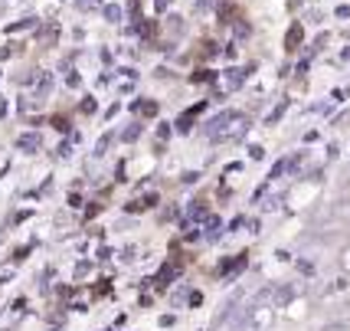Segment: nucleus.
Returning <instances> with one entry per match:
<instances>
[{
  "label": "nucleus",
  "instance_id": "nucleus-1",
  "mask_svg": "<svg viewBox=\"0 0 350 331\" xmlns=\"http://www.w3.org/2000/svg\"><path fill=\"white\" fill-rule=\"evenodd\" d=\"M249 128H252V125H249V119H245V115H232V119H229L226 125H223V128H219V132H216V135L210 138V141H213V145H229V141H243V138L249 135Z\"/></svg>",
  "mask_w": 350,
  "mask_h": 331
},
{
  "label": "nucleus",
  "instance_id": "nucleus-2",
  "mask_svg": "<svg viewBox=\"0 0 350 331\" xmlns=\"http://www.w3.org/2000/svg\"><path fill=\"white\" fill-rule=\"evenodd\" d=\"M33 89H36V95L43 99V95H49V89H53V73H46V69H36V73L27 79Z\"/></svg>",
  "mask_w": 350,
  "mask_h": 331
},
{
  "label": "nucleus",
  "instance_id": "nucleus-3",
  "mask_svg": "<svg viewBox=\"0 0 350 331\" xmlns=\"http://www.w3.org/2000/svg\"><path fill=\"white\" fill-rule=\"evenodd\" d=\"M344 292H347V279L340 275V279H331L327 286L321 289V292H318V299H321V305H327V302L334 299V295H344Z\"/></svg>",
  "mask_w": 350,
  "mask_h": 331
},
{
  "label": "nucleus",
  "instance_id": "nucleus-4",
  "mask_svg": "<svg viewBox=\"0 0 350 331\" xmlns=\"http://www.w3.org/2000/svg\"><path fill=\"white\" fill-rule=\"evenodd\" d=\"M16 148L27 151V154H36V151L43 148V138H40V132H27V135L16 138Z\"/></svg>",
  "mask_w": 350,
  "mask_h": 331
},
{
  "label": "nucleus",
  "instance_id": "nucleus-5",
  "mask_svg": "<svg viewBox=\"0 0 350 331\" xmlns=\"http://www.w3.org/2000/svg\"><path fill=\"white\" fill-rule=\"evenodd\" d=\"M200 112H203V106H193L190 112H187V115H183V119H177V128H180V132H190V121L197 119Z\"/></svg>",
  "mask_w": 350,
  "mask_h": 331
},
{
  "label": "nucleus",
  "instance_id": "nucleus-6",
  "mask_svg": "<svg viewBox=\"0 0 350 331\" xmlns=\"http://www.w3.org/2000/svg\"><path fill=\"white\" fill-rule=\"evenodd\" d=\"M226 82H229V89H239L245 82V69H229L226 73Z\"/></svg>",
  "mask_w": 350,
  "mask_h": 331
},
{
  "label": "nucleus",
  "instance_id": "nucleus-7",
  "mask_svg": "<svg viewBox=\"0 0 350 331\" xmlns=\"http://www.w3.org/2000/svg\"><path fill=\"white\" fill-rule=\"evenodd\" d=\"M298 43H301V27L295 23L288 30V40H285V49H298Z\"/></svg>",
  "mask_w": 350,
  "mask_h": 331
},
{
  "label": "nucleus",
  "instance_id": "nucleus-8",
  "mask_svg": "<svg viewBox=\"0 0 350 331\" xmlns=\"http://www.w3.org/2000/svg\"><path fill=\"white\" fill-rule=\"evenodd\" d=\"M102 14H105L108 23H118V20H122V7H118V3H105V10H102Z\"/></svg>",
  "mask_w": 350,
  "mask_h": 331
},
{
  "label": "nucleus",
  "instance_id": "nucleus-9",
  "mask_svg": "<svg viewBox=\"0 0 350 331\" xmlns=\"http://www.w3.org/2000/svg\"><path fill=\"white\" fill-rule=\"evenodd\" d=\"M337 266H340V272H344V275H350V246H344V249H340V256H337Z\"/></svg>",
  "mask_w": 350,
  "mask_h": 331
},
{
  "label": "nucleus",
  "instance_id": "nucleus-10",
  "mask_svg": "<svg viewBox=\"0 0 350 331\" xmlns=\"http://www.w3.org/2000/svg\"><path fill=\"white\" fill-rule=\"evenodd\" d=\"M285 108H288V102H282V106H275V108H272V115L265 119V125H275V121H278V119H282V115H285Z\"/></svg>",
  "mask_w": 350,
  "mask_h": 331
},
{
  "label": "nucleus",
  "instance_id": "nucleus-11",
  "mask_svg": "<svg viewBox=\"0 0 350 331\" xmlns=\"http://www.w3.org/2000/svg\"><path fill=\"white\" fill-rule=\"evenodd\" d=\"M137 135H141V125H131L122 132V141H137Z\"/></svg>",
  "mask_w": 350,
  "mask_h": 331
},
{
  "label": "nucleus",
  "instance_id": "nucleus-12",
  "mask_svg": "<svg viewBox=\"0 0 350 331\" xmlns=\"http://www.w3.org/2000/svg\"><path fill=\"white\" fill-rule=\"evenodd\" d=\"M20 3H23V0H0V16L10 14V10H14V7H20Z\"/></svg>",
  "mask_w": 350,
  "mask_h": 331
},
{
  "label": "nucleus",
  "instance_id": "nucleus-13",
  "mask_svg": "<svg viewBox=\"0 0 350 331\" xmlns=\"http://www.w3.org/2000/svg\"><path fill=\"white\" fill-rule=\"evenodd\" d=\"M249 158H252V161H262V158H265V148H262V145H252V148H249Z\"/></svg>",
  "mask_w": 350,
  "mask_h": 331
},
{
  "label": "nucleus",
  "instance_id": "nucleus-14",
  "mask_svg": "<svg viewBox=\"0 0 350 331\" xmlns=\"http://www.w3.org/2000/svg\"><path fill=\"white\" fill-rule=\"evenodd\" d=\"M108 145H111V135L98 138V145H95V151H98V154H105V151H108Z\"/></svg>",
  "mask_w": 350,
  "mask_h": 331
},
{
  "label": "nucleus",
  "instance_id": "nucleus-15",
  "mask_svg": "<svg viewBox=\"0 0 350 331\" xmlns=\"http://www.w3.org/2000/svg\"><path fill=\"white\" fill-rule=\"evenodd\" d=\"M334 125H337V128H347V125H350V112H344L340 119H334Z\"/></svg>",
  "mask_w": 350,
  "mask_h": 331
},
{
  "label": "nucleus",
  "instance_id": "nucleus-16",
  "mask_svg": "<svg viewBox=\"0 0 350 331\" xmlns=\"http://www.w3.org/2000/svg\"><path fill=\"white\" fill-rule=\"evenodd\" d=\"M340 56H344V60H350V46H347V49H344V53H340Z\"/></svg>",
  "mask_w": 350,
  "mask_h": 331
}]
</instances>
